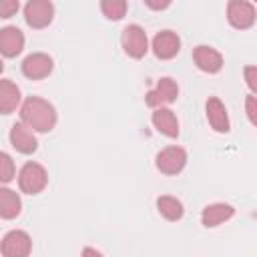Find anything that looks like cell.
<instances>
[{
    "label": "cell",
    "instance_id": "cell-1",
    "mask_svg": "<svg viewBox=\"0 0 257 257\" xmlns=\"http://www.w3.org/2000/svg\"><path fill=\"white\" fill-rule=\"evenodd\" d=\"M56 108L40 96H28L20 106V120L36 131V133H50L56 124Z\"/></svg>",
    "mask_w": 257,
    "mask_h": 257
},
{
    "label": "cell",
    "instance_id": "cell-2",
    "mask_svg": "<svg viewBox=\"0 0 257 257\" xmlns=\"http://www.w3.org/2000/svg\"><path fill=\"white\" fill-rule=\"evenodd\" d=\"M48 185V173L40 163L28 161L18 173V187L26 195H38Z\"/></svg>",
    "mask_w": 257,
    "mask_h": 257
},
{
    "label": "cell",
    "instance_id": "cell-3",
    "mask_svg": "<svg viewBox=\"0 0 257 257\" xmlns=\"http://www.w3.org/2000/svg\"><path fill=\"white\" fill-rule=\"evenodd\" d=\"M120 46L124 50L126 56L131 58H143L149 50V38H147V32L143 26L139 24H128L122 28L120 32Z\"/></svg>",
    "mask_w": 257,
    "mask_h": 257
},
{
    "label": "cell",
    "instance_id": "cell-4",
    "mask_svg": "<svg viewBox=\"0 0 257 257\" xmlns=\"http://www.w3.org/2000/svg\"><path fill=\"white\" fill-rule=\"evenodd\" d=\"M177 96H179L177 80H173L171 76H163L157 80L155 88L145 94V102H147V106H151L155 110V108H163V106L175 102Z\"/></svg>",
    "mask_w": 257,
    "mask_h": 257
},
{
    "label": "cell",
    "instance_id": "cell-5",
    "mask_svg": "<svg viewBox=\"0 0 257 257\" xmlns=\"http://www.w3.org/2000/svg\"><path fill=\"white\" fill-rule=\"evenodd\" d=\"M155 165L163 175H179L187 165V151L177 145L165 147L157 153Z\"/></svg>",
    "mask_w": 257,
    "mask_h": 257
},
{
    "label": "cell",
    "instance_id": "cell-6",
    "mask_svg": "<svg viewBox=\"0 0 257 257\" xmlns=\"http://www.w3.org/2000/svg\"><path fill=\"white\" fill-rule=\"evenodd\" d=\"M2 257H28L32 251V239L22 229H12L2 237Z\"/></svg>",
    "mask_w": 257,
    "mask_h": 257
},
{
    "label": "cell",
    "instance_id": "cell-7",
    "mask_svg": "<svg viewBox=\"0 0 257 257\" xmlns=\"http://www.w3.org/2000/svg\"><path fill=\"white\" fill-rule=\"evenodd\" d=\"M54 16V4L50 0H30L24 6V20L30 28H46L52 22Z\"/></svg>",
    "mask_w": 257,
    "mask_h": 257
},
{
    "label": "cell",
    "instance_id": "cell-8",
    "mask_svg": "<svg viewBox=\"0 0 257 257\" xmlns=\"http://www.w3.org/2000/svg\"><path fill=\"white\" fill-rule=\"evenodd\" d=\"M257 12L255 6L247 0H231L227 4V20L237 30H247L255 24Z\"/></svg>",
    "mask_w": 257,
    "mask_h": 257
},
{
    "label": "cell",
    "instance_id": "cell-9",
    "mask_svg": "<svg viewBox=\"0 0 257 257\" xmlns=\"http://www.w3.org/2000/svg\"><path fill=\"white\" fill-rule=\"evenodd\" d=\"M20 68H22V74H24L26 78H30V80H40V78H46V76L52 72L54 62H52V58H50L46 52H32V54H28V56L22 60Z\"/></svg>",
    "mask_w": 257,
    "mask_h": 257
},
{
    "label": "cell",
    "instance_id": "cell-10",
    "mask_svg": "<svg viewBox=\"0 0 257 257\" xmlns=\"http://www.w3.org/2000/svg\"><path fill=\"white\" fill-rule=\"evenodd\" d=\"M193 62L199 70L207 74H217L223 68V54L207 44H199L193 48Z\"/></svg>",
    "mask_w": 257,
    "mask_h": 257
},
{
    "label": "cell",
    "instance_id": "cell-11",
    "mask_svg": "<svg viewBox=\"0 0 257 257\" xmlns=\"http://www.w3.org/2000/svg\"><path fill=\"white\" fill-rule=\"evenodd\" d=\"M151 48H153V54H155L157 58H161V60H171V58H175V56L179 54V50H181V38H179V34L173 32V30H161V32L155 34Z\"/></svg>",
    "mask_w": 257,
    "mask_h": 257
},
{
    "label": "cell",
    "instance_id": "cell-12",
    "mask_svg": "<svg viewBox=\"0 0 257 257\" xmlns=\"http://www.w3.org/2000/svg\"><path fill=\"white\" fill-rule=\"evenodd\" d=\"M205 114H207V120L215 133H229L231 122H229V114H227V108L221 102V98L209 96L205 102Z\"/></svg>",
    "mask_w": 257,
    "mask_h": 257
},
{
    "label": "cell",
    "instance_id": "cell-13",
    "mask_svg": "<svg viewBox=\"0 0 257 257\" xmlns=\"http://www.w3.org/2000/svg\"><path fill=\"white\" fill-rule=\"evenodd\" d=\"M10 143L22 155H30V153H34L38 149V141L34 137V131L28 128L22 120L12 124V128H10Z\"/></svg>",
    "mask_w": 257,
    "mask_h": 257
},
{
    "label": "cell",
    "instance_id": "cell-14",
    "mask_svg": "<svg viewBox=\"0 0 257 257\" xmlns=\"http://www.w3.org/2000/svg\"><path fill=\"white\" fill-rule=\"evenodd\" d=\"M235 215V207L229 203H211L201 211V223L207 229L219 227L221 223L229 221Z\"/></svg>",
    "mask_w": 257,
    "mask_h": 257
},
{
    "label": "cell",
    "instance_id": "cell-15",
    "mask_svg": "<svg viewBox=\"0 0 257 257\" xmlns=\"http://www.w3.org/2000/svg\"><path fill=\"white\" fill-rule=\"evenodd\" d=\"M24 48V34L16 26H4L0 30V52L6 58H14Z\"/></svg>",
    "mask_w": 257,
    "mask_h": 257
},
{
    "label": "cell",
    "instance_id": "cell-16",
    "mask_svg": "<svg viewBox=\"0 0 257 257\" xmlns=\"http://www.w3.org/2000/svg\"><path fill=\"white\" fill-rule=\"evenodd\" d=\"M151 122L161 135H165L169 139L179 137V120H177V114L171 108H167V106L155 108L153 114H151Z\"/></svg>",
    "mask_w": 257,
    "mask_h": 257
},
{
    "label": "cell",
    "instance_id": "cell-17",
    "mask_svg": "<svg viewBox=\"0 0 257 257\" xmlns=\"http://www.w3.org/2000/svg\"><path fill=\"white\" fill-rule=\"evenodd\" d=\"M20 88L8 80V78H2L0 80V112L2 114H10L12 110H16V106L20 104Z\"/></svg>",
    "mask_w": 257,
    "mask_h": 257
},
{
    "label": "cell",
    "instance_id": "cell-18",
    "mask_svg": "<svg viewBox=\"0 0 257 257\" xmlns=\"http://www.w3.org/2000/svg\"><path fill=\"white\" fill-rule=\"evenodd\" d=\"M157 211L167 221H181L183 215H185L183 203L177 197H173V195H161V197H157Z\"/></svg>",
    "mask_w": 257,
    "mask_h": 257
},
{
    "label": "cell",
    "instance_id": "cell-19",
    "mask_svg": "<svg viewBox=\"0 0 257 257\" xmlns=\"http://www.w3.org/2000/svg\"><path fill=\"white\" fill-rule=\"evenodd\" d=\"M20 209H22V201H20L18 193L8 187H2L0 189V217L14 219L20 215Z\"/></svg>",
    "mask_w": 257,
    "mask_h": 257
},
{
    "label": "cell",
    "instance_id": "cell-20",
    "mask_svg": "<svg viewBox=\"0 0 257 257\" xmlns=\"http://www.w3.org/2000/svg\"><path fill=\"white\" fill-rule=\"evenodd\" d=\"M128 4L124 0H102L100 2V10L104 14V18L108 20H120L126 12Z\"/></svg>",
    "mask_w": 257,
    "mask_h": 257
},
{
    "label": "cell",
    "instance_id": "cell-21",
    "mask_svg": "<svg viewBox=\"0 0 257 257\" xmlns=\"http://www.w3.org/2000/svg\"><path fill=\"white\" fill-rule=\"evenodd\" d=\"M14 161L8 153H0V181L2 183H10L14 179Z\"/></svg>",
    "mask_w": 257,
    "mask_h": 257
},
{
    "label": "cell",
    "instance_id": "cell-22",
    "mask_svg": "<svg viewBox=\"0 0 257 257\" xmlns=\"http://www.w3.org/2000/svg\"><path fill=\"white\" fill-rule=\"evenodd\" d=\"M243 78H245V84L249 86L251 94L257 96V66H253V64L245 66L243 68Z\"/></svg>",
    "mask_w": 257,
    "mask_h": 257
},
{
    "label": "cell",
    "instance_id": "cell-23",
    "mask_svg": "<svg viewBox=\"0 0 257 257\" xmlns=\"http://www.w3.org/2000/svg\"><path fill=\"white\" fill-rule=\"evenodd\" d=\"M245 114H247L249 122L257 128V96H253V94L245 96Z\"/></svg>",
    "mask_w": 257,
    "mask_h": 257
},
{
    "label": "cell",
    "instance_id": "cell-24",
    "mask_svg": "<svg viewBox=\"0 0 257 257\" xmlns=\"http://www.w3.org/2000/svg\"><path fill=\"white\" fill-rule=\"evenodd\" d=\"M20 4L16 0H4L0 2V18H10L14 12H18Z\"/></svg>",
    "mask_w": 257,
    "mask_h": 257
},
{
    "label": "cell",
    "instance_id": "cell-25",
    "mask_svg": "<svg viewBox=\"0 0 257 257\" xmlns=\"http://www.w3.org/2000/svg\"><path fill=\"white\" fill-rule=\"evenodd\" d=\"M145 6H149L151 10H165L171 6V0H163V2H155V0H145Z\"/></svg>",
    "mask_w": 257,
    "mask_h": 257
},
{
    "label": "cell",
    "instance_id": "cell-26",
    "mask_svg": "<svg viewBox=\"0 0 257 257\" xmlns=\"http://www.w3.org/2000/svg\"><path fill=\"white\" fill-rule=\"evenodd\" d=\"M80 257H104V255L100 251H96L94 247H84L82 253H80Z\"/></svg>",
    "mask_w": 257,
    "mask_h": 257
}]
</instances>
